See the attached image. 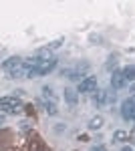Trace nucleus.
I'll return each instance as SVG.
<instances>
[{
  "instance_id": "1",
  "label": "nucleus",
  "mask_w": 135,
  "mask_h": 151,
  "mask_svg": "<svg viewBox=\"0 0 135 151\" xmlns=\"http://www.w3.org/2000/svg\"><path fill=\"white\" fill-rule=\"evenodd\" d=\"M22 109V103L16 95H8V97H0V111L4 113H10V115H16L20 113Z\"/></svg>"
},
{
  "instance_id": "2",
  "label": "nucleus",
  "mask_w": 135,
  "mask_h": 151,
  "mask_svg": "<svg viewBox=\"0 0 135 151\" xmlns=\"http://www.w3.org/2000/svg\"><path fill=\"white\" fill-rule=\"evenodd\" d=\"M95 91H97V77H85L79 83V89H77V93H81V95L95 93Z\"/></svg>"
},
{
  "instance_id": "3",
  "label": "nucleus",
  "mask_w": 135,
  "mask_h": 151,
  "mask_svg": "<svg viewBox=\"0 0 135 151\" xmlns=\"http://www.w3.org/2000/svg\"><path fill=\"white\" fill-rule=\"evenodd\" d=\"M56 67V57L48 58V60H43L38 67H36V70H38V77H45V75H48L51 70Z\"/></svg>"
},
{
  "instance_id": "4",
  "label": "nucleus",
  "mask_w": 135,
  "mask_h": 151,
  "mask_svg": "<svg viewBox=\"0 0 135 151\" xmlns=\"http://www.w3.org/2000/svg\"><path fill=\"white\" fill-rule=\"evenodd\" d=\"M133 109H135V95H131V97L125 99L123 105H121V117H123L125 121H129V115H131Z\"/></svg>"
},
{
  "instance_id": "5",
  "label": "nucleus",
  "mask_w": 135,
  "mask_h": 151,
  "mask_svg": "<svg viewBox=\"0 0 135 151\" xmlns=\"http://www.w3.org/2000/svg\"><path fill=\"white\" fill-rule=\"evenodd\" d=\"M125 85H127V81H125L123 73H121V70H113V75H111V89H113V91H117V89H123Z\"/></svg>"
},
{
  "instance_id": "6",
  "label": "nucleus",
  "mask_w": 135,
  "mask_h": 151,
  "mask_svg": "<svg viewBox=\"0 0 135 151\" xmlns=\"http://www.w3.org/2000/svg\"><path fill=\"white\" fill-rule=\"evenodd\" d=\"M20 63H22V58H20V57H8L4 63H2V69L6 70V73H10V70H14Z\"/></svg>"
},
{
  "instance_id": "7",
  "label": "nucleus",
  "mask_w": 135,
  "mask_h": 151,
  "mask_svg": "<svg viewBox=\"0 0 135 151\" xmlns=\"http://www.w3.org/2000/svg\"><path fill=\"white\" fill-rule=\"evenodd\" d=\"M93 103L97 107H107V91L105 89H97L95 97H93Z\"/></svg>"
},
{
  "instance_id": "8",
  "label": "nucleus",
  "mask_w": 135,
  "mask_h": 151,
  "mask_svg": "<svg viewBox=\"0 0 135 151\" xmlns=\"http://www.w3.org/2000/svg\"><path fill=\"white\" fill-rule=\"evenodd\" d=\"M103 125H105V119H103L101 115H95L89 119V131H99V129H103Z\"/></svg>"
},
{
  "instance_id": "9",
  "label": "nucleus",
  "mask_w": 135,
  "mask_h": 151,
  "mask_svg": "<svg viewBox=\"0 0 135 151\" xmlns=\"http://www.w3.org/2000/svg\"><path fill=\"white\" fill-rule=\"evenodd\" d=\"M43 107H45V113H46L48 117L58 115V105L53 103V101H46V99H43Z\"/></svg>"
},
{
  "instance_id": "10",
  "label": "nucleus",
  "mask_w": 135,
  "mask_h": 151,
  "mask_svg": "<svg viewBox=\"0 0 135 151\" xmlns=\"http://www.w3.org/2000/svg\"><path fill=\"white\" fill-rule=\"evenodd\" d=\"M6 75H8V79H24V75H26V67H24V63H20L14 70L6 73Z\"/></svg>"
},
{
  "instance_id": "11",
  "label": "nucleus",
  "mask_w": 135,
  "mask_h": 151,
  "mask_svg": "<svg viewBox=\"0 0 135 151\" xmlns=\"http://www.w3.org/2000/svg\"><path fill=\"white\" fill-rule=\"evenodd\" d=\"M65 101H67L71 107H75L77 101H79V93L75 89H65Z\"/></svg>"
},
{
  "instance_id": "12",
  "label": "nucleus",
  "mask_w": 135,
  "mask_h": 151,
  "mask_svg": "<svg viewBox=\"0 0 135 151\" xmlns=\"http://www.w3.org/2000/svg\"><path fill=\"white\" fill-rule=\"evenodd\" d=\"M30 151H46L45 141L40 139V137H36V135H34L32 141H30Z\"/></svg>"
},
{
  "instance_id": "13",
  "label": "nucleus",
  "mask_w": 135,
  "mask_h": 151,
  "mask_svg": "<svg viewBox=\"0 0 135 151\" xmlns=\"http://www.w3.org/2000/svg\"><path fill=\"white\" fill-rule=\"evenodd\" d=\"M121 73H123V77H125V81H127V83H135V67H133V65L125 67Z\"/></svg>"
},
{
  "instance_id": "14",
  "label": "nucleus",
  "mask_w": 135,
  "mask_h": 151,
  "mask_svg": "<svg viewBox=\"0 0 135 151\" xmlns=\"http://www.w3.org/2000/svg\"><path fill=\"white\" fill-rule=\"evenodd\" d=\"M129 139V133L127 131H123V129H117L115 133H113V141L115 143H123V141Z\"/></svg>"
},
{
  "instance_id": "15",
  "label": "nucleus",
  "mask_w": 135,
  "mask_h": 151,
  "mask_svg": "<svg viewBox=\"0 0 135 151\" xmlns=\"http://www.w3.org/2000/svg\"><path fill=\"white\" fill-rule=\"evenodd\" d=\"M43 99H46V101H53V103H56V97H55V93H53V89L51 87H43Z\"/></svg>"
},
{
  "instance_id": "16",
  "label": "nucleus",
  "mask_w": 135,
  "mask_h": 151,
  "mask_svg": "<svg viewBox=\"0 0 135 151\" xmlns=\"http://www.w3.org/2000/svg\"><path fill=\"white\" fill-rule=\"evenodd\" d=\"M61 45H63V38H58V40H53V42H48V45H46V48H48V50H53V48H58Z\"/></svg>"
},
{
  "instance_id": "17",
  "label": "nucleus",
  "mask_w": 135,
  "mask_h": 151,
  "mask_svg": "<svg viewBox=\"0 0 135 151\" xmlns=\"http://www.w3.org/2000/svg\"><path fill=\"white\" fill-rule=\"evenodd\" d=\"M115 65H117V58H115V57H111V58H109V63H107V69L111 70L113 67H115Z\"/></svg>"
},
{
  "instance_id": "18",
  "label": "nucleus",
  "mask_w": 135,
  "mask_h": 151,
  "mask_svg": "<svg viewBox=\"0 0 135 151\" xmlns=\"http://www.w3.org/2000/svg\"><path fill=\"white\" fill-rule=\"evenodd\" d=\"M91 151H107L105 145H95V147H91Z\"/></svg>"
},
{
  "instance_id": "19",
  "label": "nucleus",
  "mask_w": 135,
  "mask_h": 151,
  "mask_svg": "<svg viewBox=\"0 0 135 151\" xmlns=\"http://www.w3.org/2000/svg\"><path fill=\"white\" fill-rule=\"evenodd\" d=\"M4 123H6V115H4V113H0V127H2Z\"/></svg>"
},
{
  "instance_id": "20",
  "label": "nucleus",
  "mask_w": 135,
  "mask_h": 151,
  "mask_svg": "<svg viewBox=\"0 0 135 151\" xmlns=\"http://www.w3.org/2000/svg\"><path fill=\"white\" fill-rule=\"evenodd\" d=\"M129 93H135V83H133V85H129Z\"/></svg>"
},
{
  "instance_id": "21",
  "label": "nucleus",
  "mask_w": 135,
  "mask_h": 151,
  "mask_svg": "<svg viewBox=\"0 0 135 151\" xmlns=\"http://www.w3.org/2000/svg\"><path fill=\"white\" fill-rule=\"evenodd\" d=\"M133 119H135V109L131 111V115H129V121H133Z\"/></svg>"
},
{
  "instance_id": "22",
  "label": "nucleus",
  "mask_w": 135,
  "mask_h": 151,
  "mask_svg": "<svg viewBox=\"0 0 135 151\" xmlns=\"http://www.w3.org/2000/svg\"><path fill=\"white\" fill-rule=\"evenodd\" d=\"M121 151H133V149H131L129 145H123V149H121Z\"/></svg>"
},
{
  "instance_id": "23",
  "label": "nucleus",
  "mask_w": 135,
  "mask_h": 151,
  "mask_svg": "<svg viewBox=\"0 0 135 151\" xmlns=\"http://www.w3.org/2000/svg\"><path fill=\"white\" fill-rule=\"evenodd\" d=\"M133 141H135V139H133Z\"/></svg>"
}]
</instances>
